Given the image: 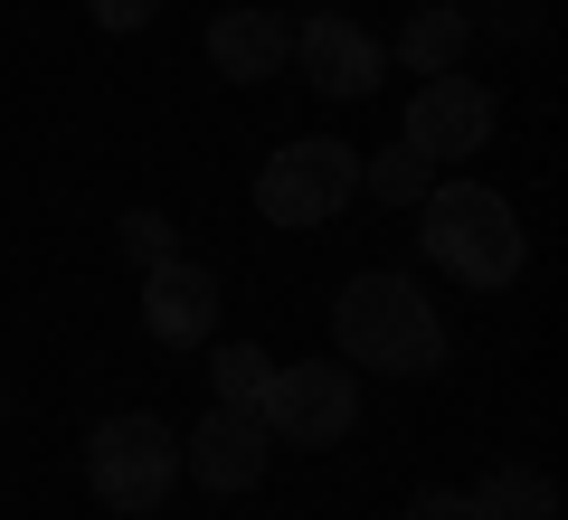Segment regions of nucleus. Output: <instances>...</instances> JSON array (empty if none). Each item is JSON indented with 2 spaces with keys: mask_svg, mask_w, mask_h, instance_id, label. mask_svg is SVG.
<instances>
[{
  "mask_svg": "<svg viewBox=\"0 0 568 520\" xmlns=\"http://www.w3.org/2000/svg\"><path fill=\"white\" fill-rule=\"evenodd\" d=\"M465 48H474V20L455 10V0H426L417 20L398 29V67H407V77H455Z\"/></svg>",
  "mask_w": 568,
  "mask_h": 520,
  "instance_id": "f8f14e48",
  "label": "nucleus"
},
{
  "mask_svg": "<svg viewBox=\"0 0 568 520\" xmlns=\"http://www.w3.org/2000/svg\"><path fill=\"white\" fill-rule=\"evenodd\" d=\"M265 463H275V426H265L256 407H219L209 398V417L181 436V473H200L209 492H256Z\"/></svg>",
  "mask_w": 568,
  "mask_h": 520,
  "instance_id": "423d86ee",
  "label": "nucleus"
},
{
  "mask_svg": "<svg viewBox=\"0 0 568 520\" xmlns=\"http://www.w3.org/2000/svg\"><path fill=\"white\" fill-rule=\"evenodd\" d=\"M123 256H133L142 275H152V265H171V256H181V227H171L162 208H133V218H123Z\"/></svg>",
  "mask_w": 568,
  "mask_h": 520,
  "instance_id": "2eb2a0df",
  "label": "nucleus"
},
{
  "mask_svg": "<svg viewBox=\"0 0 568 520\" xmlns=\"http://www.w3.org/2000/svg\"><path fill=\"white\" fill-rule=\"evenodd\" d=\"M332 340H342L351 369H379V379H436L446 369V322L407 275H351L332 303Z\"/></svg>",
  "mask_w": 568,
  "mask_h": 520,
  "instance_id": "f257e3e1",
  "label": "nucleus"
},
{
  "mask_svg": "<svg viewBox=\"0 0 568 520\" xmlns=\"http://www.w3.org/2000/svg\"><path fill=\"white\" fill-rule=\"evenodd\" d=\"M85 10H95V29H114V39H133V29L162 20V0H85Z\"/></svg>",
  "mask_w": 568,
  "mask_h": 520,
  "instance_id": "dca6fc26",
  "label": "nucleus"
},
{
  "mask_svg": "<svg viewBox=\"0 0 568 520\" xmlns=\"http://www.w3.org/2000/svg\"><path fill=\"white\" fill-rule=\"evenodd\" d=\"M426 161H465L493 142V95L474 77H417V95H407V133Z\"/></svg>",
  "mask_w": 568,
  "mask_h": 520,
  "instance_id": "6e6552de",
  "label": "nucleus"
},
{
  "mask_svg": "<svg viewBox=\"0 0 568 520\" xmlns=\"http://www.w3.org/2000/svg\"><path fill=\"white\" fill-rule=\"evenodd\" d=\"M407 520H465V492H436V482H426V492L407 501Z\"/></svg>",
  "mask_w": 568,
  "mask_h": 520,
  "instance_id": "f3484780",
  "label": "nucleus"
},
{
  "mask_svg": "<svg viewBox=\"0 0 568 520\" xmlns=\"http://www.w3.org/2000/svg\"><path fill=\"white\" fill-rule=\"evenodd\" d=\"M465 520H559V482L540 463H493L465 492Z\"/></svg>",
  "mask_w": 568,
  "mask_h": 520,
  "instance_id": "9b49d317",
  "label": "nucleus"
},
{
  "mask_svg": "<svg viewBox=\"0 0 568 520\" xmlns=\"http://www.w3.org/2000/svg\"><path fill=\"white\" fill-rule=\"evenodd\" d=\"M426 256L446 265L455 284H474V294H503L511 275H521V256H530V237H521V218H511V200L503 190H484V181H446V190H426Z\"/></svg>",
  "mask_w": 568,
  "mask_h": 520,
  "instance_id": "f03ea898",
  "label": "nucleus"
},
{
  "mask_svg": "<svg viewBox=\"0 0 568 520\" xmlns=\"http://www.w3.org/2000/svg\"><path fill=\"white\" fill-rule=\"evenodd\" d=\"M209 322H219V275H209V265L171 256V265L142 275V332L162 340V350H200Z\"/></svg>",
  "mask_w": 568,
  "mask_h": 520,
  "instance_id": "1a4fd4ad",
  "label": "nucleus"
},
{
  "mask_svg": "<svg viewBox=\"0 0 568 520\" xmlns=\"http://www.w3.org/2000/svg\"><path fill=\"white\" fill-rule=\"evenodd\" d=\"M379 58H388V48L369 39L351 10H313V20L294 29V67H304V85H313V95H332V104L369 95V85H379Z\"/></svg>",
  "mask_w": 568,
  "mask_h": 520,
  "instance_id": "0eeeda50",
  "label": "nucleus"
},
{
  "mask_svg": "<svg viewBox=\"0 0 568 520\" xmlns=\"http://www.w3.org/2000/svg\"><path fill=\"white\" fill-rule=\"evenodd\" d=\"M351 200H361V152H351V142H332V133L284 142V152L256 171L265 227H323V218H342Z\"/></svg>",
  "mask_w": 568,
  "mask_h": 520,
  "instance_id": "20e7f679",
  "label": "nucleus"
},
{
  "mask_svg": "<svg viewBox=\"0 0 568 520\" xmlns=\"http://www.w3.org/2000/svg\"><path fill=\"white\" fill-rule=\"evenodd\" d=\"M284 58H294V29H284L275 10H219V20H209V67H219V77L265 85V77H284Z\"/></svg>",
  "mask_w": 568,
  "mask_h": 520,
  "instance_id": "9d476101",
  "label": "nucleus"
},
{
  "mask_svg": "<svg viewBox=\"0 0 568 520\" xmlns=\"http://www.w3.org/2000/svg\"><path fill=\"white\" fill-rule=\"evenodd\" d=\"M256 417L275 426V445L323 455V445H342L361 426V379H351V360H294V369H275Z\"/></svg>",
  "mask_w": 568,
  "mask_h": 520,
  "instance_id": "39448f33",
  "label": "nucleus"
},
{
  "mask_svg": "<svg viewBox=\"0 0 568 520\" xmlns=\"http://www.w3.org/2000/svg\"><path fill=\"white\" fill-rule=\"evenodd\" d=\"M361 190H369L379 208H417L426 190H436V161H426L417 142H388V152H369V161H361Z\"/></svg>",
  "mask_w": 568,
  "mask_h": 520,
  "instance_id": "ddd939ff",
  "label": "nucleus"
},
{
  "mask_svg": "<svg viewBox=\"0 0 568 520\" xmlns=\"http://www.w3.org/2000/svg\"><path fill=\"white\" fill-rule=\"evenodd\" d=\"M209 388H219V407H265V388H275V360H265L256 340H227L219 360H209Z\"/></svg>",
  "mask_w": 568,
  "mask_h": 520,
  "instance_id": "4468645a",
  "label": "nucleus"
},
{
  "mask_svg": "<svg viewBox=\"0 0 568 520\" xmlns=\"http://www.w3.org/2000/svg\"><path fill=\"white\" fill-rule=\"evenodd\" d=\"M85 482H95V501L114 520L162 511L171 482H181V436H171L152 407H123V417H104L95 436H85Z\"/></svg>",
  "mask_w": 568,
  "mask_h": 520,
  "instance_id": "7ed1b4c3",
  "label": "nucleus"
}]
</instances>
